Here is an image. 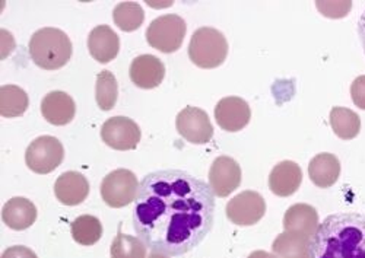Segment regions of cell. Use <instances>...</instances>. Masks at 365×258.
<instances>
[{
	"mask_svg": "<svg viewBox=\"0 0 365 258\" xmlns=\"http://www.w3.org/2000/svg\"><path fill=\"white\" fill-rule=\"evenodd\" d=\"M351 98L358 108L365 110V75L355 78L351 83Z\"/></svg>",
	"mask_w": 365,
	"mask_h": 258,
	"instance_id": "29",
	"label": "cell"
},
{
	"mask_svg": "<svg viewBox=\"0 0 365 258\" xmlns=\"http://www.w3.org/2000/svg\"><path fill=\"white\" fill-rule=\"evenodd\" d=\"M139 184L138 177L130 170H114L101 182V197L113 209L125 207L135 202Z\"/></svg>",
	"mask_w": 365,
	"mask_h": 258,
	"instance_id": "6",
	"label": "cell"
},
{
	"mask_svg": "<svg viewBox=\"0 0 365 258\" xmlns=\"http://www.w3.org/2000/svg\"><path fill=\"white\" fill-rule=\"evenodd\" d=\"M302 182V171L294 160H282L269 175V188L275 196L289 197Z\"/></svg>",
	"mask_w": 365,
	"mask_h": 258,
	"instance_id": "15",
	"label": "cell"
},
{
	"mask_svg": "<svg viewBox=\"0 0 365 258\" xmlns=\"http://www.w3.org/2000/svg\"><path fill=\"white\" fill-rule=\"evenodd\" d=\"M29 105L26 92L16 85H5L0 89V114L5 118L22 115Z\"/></svg>",
	"mask_w": 365,
	"mask_h": 258,
	"instance_id": "23",
	"label": "cell"
},
{
	"mask_svg": "<svg viewBox=\"0 0 365 258\" xmlns=\"http://www.w3.org/2000/svg\"><path fill=\"white\" fill-rule=\"evenodd\" d=\"M214 196L209 184L186 171L150 172L142 178L135 199V231L150 251L187 254L214 227Z\"/></svg>",
	"mask_w": 365,
	"mask_h": 258,
	"instance_id": "1",
	"label": "cell"
},
{
	"mask_svg": "<svg viewBox=\"0 0 365 258\" xmlns=\"http://www.w3.org/2000/svg\"><path fill=\"white\" fill-rule=\"evenodd\" d=\"M118 96V83L115 81V76L108 71H101L97 76L96 83V100L98 107L103 111H110L115 103Z\"/></svg>",
	"mask_w": 365,
	"mask_h": 258,
	"instance_id": "26",
	"label": "cell"
},
{
	"mask_svg": "<svg viewBox=\"0 0 365 258\" xmlns=\"http://www.w3.org/2000/svg\"><path fill=\"white\" fill-rule=\"evenodd\" d=\"M148 258H170V255L167 254H163V252H158V251H150Z\"/></svg>",
	"mask_w": 365,
	"mask_h": 258,
	"instance_id": "34",
	"label": "cell"
},
{
	"mask_svg": "<svg viewBox=\"0 0 365 258\" xmlns=\"http://www.w3.org/2000/svg\"><path fill=\"white\" fill-rule=\"evenodd\" d=\"M228 56V43L221 31L202 26L195 31L189 44V57L202 69L221 66Z\"/></svg>",
	"mask_w": 365,
	"mask_h": 258,
	"instance_id": "4",
	"label": "cell"
},
{
	"mask_svg": "<svg viewBox=\"0 0 365 258\" xmlns=\"http://www.w3.org/2000/svg\"><path fill=\"white\" fill-rule=\"evenodd\" d=\"M310 258H365V215L327 216L310 239Z\"/></svg>",
	"mask_w": 365,
	"mask_h": 258,
	"instance_id": "2",
	"label": "cell"
},
{
	"mask_svg": "<svg viewBox=\"0 0 365 258\" xmlns=\"http://www.w3.org/2000/svg\"><path fill=\"white\" fill-rule=\"evenodd\" d=\"M139 125L128 117H111L101 127L103 142L115 150H132L140 142Z\"/></svg>",
	"mask_w": 365,
	"mask_h": 258,
	"instance_id": "10",
	"label": "cell"
},
{
	"mask_svg": "<svg viewBox=\"0 0 365 258\" xmlns=\"http://www.w3.org/2000/svg\"><path fill=\"white\" fill-rule=\"evenodd\" d=\"M330 125L338 138L352 140L361 130V118L349 108L333 107L330 111Z\"/></svg>",
	"mask_w": 365,
	"mask_h": 258,
	"instance_id": "22",
	"label": "cell"
},
{
	"mask_svg": "<svg viewBox=\"0 0 365 258\" xmlns=\"http://www.w3.org/2000/svg\"><path fill=\"white\" fill-rule=\"evenodd\" d=\"M114 24L125 32H132L140 28L145 21L143 8L136 2L118 4L113 11Z\"/></svg>",
	"mask_w": 365,
	"mask_h": 258,
	"instance_id": "25",
	"label": "cell"
},
{
	"mask_svg": "<svg viewBox=\"0 0 365 258\" xmlns=\"http://www.w3.org/2000/svg\"><path fill=\"white\" fill-rule=\"evenodd\" d=\"M241 184V168L231 156H218L209 170V187L218 197H227Z\"/></svg>",
	"mask_w": 365,
	"mask_h": 258,
	"instance_id": "11",
	"label": "cell"
},
{
	"mask_svg": "<svg viewBox=\"0 0 365 258\" xmlns=\"http://www.w3.org/2000/svg\"><path fill=\"white\" fill-rule=\"evenodd\" d=\"M252 118V110L240 96H225L215 107V120L225 132L234 133L245 128Z\"/></svg>",
	"mask_w": 365,
	"mask_h": 258,
	"instance_id": "12",
	"label": "cell"
},
{
	"mask_svg": "<svg viewBox=\"0 0 365 258\" xmlns=\"http://www.w3.org/2000/svg\"><path fill=\"white\" fill-rule=\"evenodd\" d=\"M358 36H359V40H361V44L364 48V54H365V11L358 21Z\"/></svg>",
	"mask_w": 365,
	"mask_h": 258,
	"instance_id": "32",
	"label": "cell"
},
{
	"mask_svg": "<svg viewBox=\"0 0 365 258\" xmlns=\"http://www.w3.org/2000/svg\"><path fill=\"white\" fill-rule=\"evenodd\" d=\"M75 113V101L66 92L53 91L41 101V114L50 124L65 125L73 120Z\"/></svg>",
	"mask_w": 365,
	"mask_h": 258,
	"instance_id": "17",
	"label": "cell"
},
{
	"mask_svg": "<svg viewBox=\"0 0 365 258\" xmlns=\"http://www.w3.org/2000/svg\"><path fill=\"white\" fill-rule=\"evenodd\" d=\"M186 22L175 14L161 15L150 22L146 29V41L161 53L177 51L186 36Z\"/></svg>",
	"mask_w": 365,
	"mask_h": 258,
	"instance_id": "5",
	"label": "cell"
},
{
	"mask_svg": "<svg viewBox=\"0 0 365 258\" xmlns=\"http://www.w3.org/2000/svg\"><path fill=\"white\" fill-rule=\"evenodd\" d=\"M2 219L8 228L14 231H25L37 220V207L25 197H14L8 200L2 209Z\"/></svg>",
	"mask_w": 365,
	"mask_h": 258,
	"instance_id": "19",
	"label": "cell"
},
{
	"mask_svg": "<svg viewBox=\"0 0 365 258\" xmlns=\"http://www.w3.org/2000/svg\"><path fill=\"white\" fill-rule=\"evenodd\" d=\"M62 142L53 136H40L29 143L25 152L26 167L37 174H50L63 162Z\"/></svg>",
	"mask_w": 365,
	"mask_h": 258,
	"instance_id": "7",
	"label": "cell"
},
{
	"mask_svg": "<svg viewBox=\"0 0 365 258\" xmlns=\"http://www.w3.org/2000/svg\"><path fill=\"white\" fill-rule=\"evenodd\" d=\"M29 56L38 68L57 71L63 68L72 57L71 38L58 28H41L29 40Z\"/></svg>",
	"mask_w": 365,
	"mask_h": 258,
	"instance_id": "3",
	"label": "cell"
},
{
	"mask_svg": "<svg viewBox=\"0 0 365 258\" xmlns=\"http://www.w3.org/2000/svg\"><path fill=\"white\" fill-rule=\"evenodd\" d=\"M319 213L317 210L306 203H298L291 206L284 216V231L288 234H297L307 238H313L319 229Z\"/></svg>",
	"mask_w": 365,
	"mask_h": 258,
	"instance_id": "14",
	"label": "cell"
},
{
	"mask_svg": "<svg viewBox=\"0 0 365 258\" xmlns=\"http://www.w3.org/2000/svg\"><path fill=\"white\" fill-rule=\"evenodd\" d=\"M2 258H38V257L33 249H29L28 247L15 245V247H9L8 249H5L2 254Z\"/></svg>",
	"mask_w": 365,
	"mask_h": 258,
	"instance_id": "30",
	"label": "cell"
},
{
	"mask_svg": "<svg viewBox=\"0 0 365 258\" xmlns=\"http://www.w3.org/2000/svg\"><path fill=\"white\" fill-rule=\"evenodd\" d=\"M266 213V202L257 191L246 190L227 205V217L237 227H252Z\"/></svg>",
	"mask_w": 365,
	"mask_h": 258,
	"instance_id": "8",
	"label": "cell"
},
{
	"mask_svg": "<svg viewBox=\"0 0 365 258\" xmlns=\"http://www.w3.org/2000/svg\"><path fill=\"white\" fill-rule=\"evenodd\" d=\"M88 50L97 61L114 60L120 50V38L108 25H98L89 32Z\"/></svg>",
	"mask_w": 365,
	"mask_h": 258,
	"instance_id": "18",
	"label": "cell"
},
{
	"mask_svg": "<svg viewBox=\"0 0 365 258\" xmlns=\"http://www.w3.org/2000/svg\"><path fill=\"white\" fill-rule=\"evenodd\" d=\"M14 50V38L8 31L2 29V58L8 57V54Z\"/></svg>",
	"mask_w": 365,
	"mask_h": 258,
	"instance_id": "31",
	"label": "cell"
},
{
	"mask_svg": "<svg viewBox=\"0 0 365 258\" xmlns=\"http://www.w3.org/2000/svg\"><path fill=\"white\" fill-rule=\"evenodd\" d=\"M72 238L79 244V245H94L100 241L103 235V225L100 219L91 215H82L76 217L71 227Z\"/></svg>",
	"mask_w": 365,
	"mask_h": 258,
	"instance_id": "24",
	"label": "cell"
},
{
	"mask_svg": "<svg viewBox=\"0 0 365 258\" xmlns=\"http://www.w3.org/2000/svg\"><path fill=\"white\" fill-rule=\"evenodd\" d=\"M146 249L148 247L139 237L118 232L111 244L110 254L111 258H148Z\"/></svg>",
	"mask_w": 365,
	"mask_h": 258,
	"instance_id": "27",
	"label": "cell"
},
{
	"mask_svg": "<svg viewBox=\"0 0 365 258\" xmlns=\"http://www.w3.org/2000/svg\"><path fill=\"white\" fill-rule=\"evenodd\" d=\"M309 175L319 188H329L341 175V162L333 153H319L309 164Z\"/></svg>",
	"mask_w": 365,
	"mask_h": 258,
	"instance_id": "20",
	"label": "cell"
},
{
	"mask_svg": "<svg viewBox=\"0 0 365 258\" xmlns=\"http://www.w3.org/2000/svg\"><path fill=\"white\" fill-rule=\"evenodd\" d=\"M316 8L327 18H345L351 8V2H317Z\"/></svg>",
	"mask_w": 365,
	"mask_h": 258,
	"instance_id": "28",
	"label": "cell"
},
{
	"mask_svg": "<svg viewBox=\"0 0 365 258\" xmlns=\"http://www.w3.org/2000/svg\"><path fill=\"white\" fill-rule=\"evenodd\" d=\"M129 75L138 88L154 89L161 85L165 76V66L158 57L142 54L132 61Z\"/></svg>",
	"mask_w": 365,
	"mask_h": 258,
	"instance_id": "13",
	"label": "cell"
},
{
	"mask_svg": "<svg viewBox=\"0 0 365 258\" xmlns=\"http://www.w3.org/2000/svg\"><path fill=\"white\" fill-rule=\"evenodd\" d=\"M272 254L277 258H310V238L282 232L273 241Z\"/></svg>",
	"mask_w": 365,
	"mask_h": 258,
	"instance_id": "21",
	"label": "cell"
},
{
	"mask_svg": "<svg viewBox=\"0 0 365 258\" xmlns=\"http://www.w3.org/2000/svg\"><path fill=\"white\" fill-rule=\"evenodd\" d=\"M54 195L65 206H78L89 195V182L82 174L68 171L56 180Z\"/></svg>",
	"mask_w": 365,
	"mask_h": 258,
	"instance_id": "16",
	"label": "cell"
},
{
	"mask_svg": "<svg viewBox=\"0 0 365 258\" xmlns=\"http://www.w3.org/2000/svg\"><path fill=\"white\" fill-rule=\"evenodd\" d=\"M247 258H277V257L267 251H253Z\"/></svg>",
	"mask_w": 365,
	"mask_h": 258,
	"instance_id": "33",
	"label": "cell"
},
{
	"mask_svg": "<svg viewBox=\"0 0 365 258\" xmlns=\"http://www.w3.org/2000/svg\"><path fill=\"white\" fill-rule=\"evenodd\" d=\"M175 127L180 136L193 145L207 143L214 136V127L209 115L197 107L189 105L182 108L175 118Z\"/></svg>",
	"mask_w": 365,
	"mask_h": 258,
	"instance_id": "9",
	"label": "cell"
}]
</instances>
